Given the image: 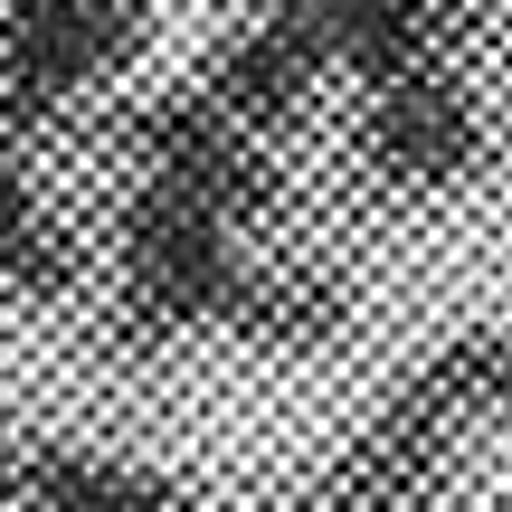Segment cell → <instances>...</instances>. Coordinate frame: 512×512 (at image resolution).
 I'll use <instances>...</instances> for the list:
<instances>
[{"instance_id":"obj_1","label":"cell","mask_w":512,"mask_h":512,"mask_svg":"<svg viewBox=\"0 0 512 512\" xmlns=\"http://www.w3.org/2000/svg\"><path fill=\"white\" fill-rule=\"evenodd\" d=\"M256 275V238L228 209L190 200L171 181L124 171L105 200V294H95V342L114 361H162L190 332H228Z\"/></svg>"},{"instance_id":"obj_5","label":"cell","mask_w":512,"mask_h":512,"mask_svg":"<svg viewBox=\"0 0 512 512\" xmlns=\"http://www.w3.org/2000/svg\"><path fill=\"white\" fill-rule=\"evenodd\" d=\"M465 446H475V427L446 418L399 370V380L380 389V408L313 465L304 512H437L446 484H456V465H465Z\"/></svg>"},{"instance_id":"obj_7","label":"cell","mask_w":512,"mask_h":512,"mask_svg":"<svg viewBox=\"0 0 512 512\" xmlns=\"http://www.w3.org/2000/svg\"><path fill=\"white\" fill-rule=\"evenodd\" d=\"M200 86L219 95V105L238 114L247 133H266V143H294V133L323 114V95L342 86V76H332L323 38H313L304 19H247V10H238V29L209 38Z\"/></svg>"},{"instance_id":"obj_12","label":"cell","mask_w":512,"mask_h":512,"mask_svg":"<svg viewBox=\"0 0 512 512\" xmlns=\"http://www.w3.org/2000/svg\"><path fill=\"white\" fill-rule=\"evenodd\" d=\"M19 484H29V446H19V427L0 418V512H19Z\"/></svg>"},{"instance_id":"obj_2","label":"cell","mask_w":512,"mask_h":512,"mask_svg":"<svg viewBox=\"0 0 512 512\" xmlns=\"http://www.w3.org/2000/svg\"><path fill=\"white\" fill-rule=\"evenodd\" d=\"M114 143H124V171L171 181V190H190V200L228 209L247 238H256V228H275V219H285V200H294V190H285V143L247 133L200 76L133 95V105L114 114Z\"/></svg>"},{"instance_id":"obj_8","label":"cell","mask_w":512,"mask_h":512,"mask_svg":"<svg viewBox=\"0 0 512 512\" xmlns=\"http://www.w3.org/2000/svg\"><path fill=\"white\" fill-rule=\"evenodd\" d=\"M361 323V275L332 266L313 247H256V275L228 313V342L275 351V361H323L332 342H351Z\"/></svg>"},{"instance_id":"obj_10","label":"cell","mask_w":512,"mask_h":512,"mask_svg":"<svg viewBox=\"0 0 512 512\" xmlns=\"http://www.w3.org/2000/svg\"><path fill=\"white\" fill-rule=\"evenodd\" d=\"M408 380L465 427H512V332L503 323H465L446 342H427L408 361Z\"/></svg>"},{"instance_id":"obj_13","label":"cell","mask_w":512,"mask_h":512,"mask_svg":"<svg viewBox=\"0 0 512 512\" xmlns=\"http://www.w3.org/2000/svg\"><path fill=\"white\" fill-rule=\"evenodd\" d=\"M238 10H247V19H294L304 0H238Z\"/></svg>"},{"instance_id":"obj_4","label":"cell","mask_w":512,"mask_h":512,"mask_svg":"<svg viewBox=\"0 0 512 512\" xmlns=\"http://www.w3.org/2000/svg\"><path fill=\"white\" fill-rule=\"evenodd\" d=\"M152 0H10L0 10V133L48 143L143 48Z\"/></svg>"},{"instance_id":"obj_9","label":"cell","mask_w":512,"mask_h":512,"mask_svg":"<svg viewBox=\"0 0 512 512\" xmlns=\"http://www.w3.org/2000/svg\"><path fill=\"white\" fill-rule=\"evenodd\" d=\"M19 512H200L162 465L143 456H105V446H29V484H19Z\"/></svg>"},{"instance_id":"obj_14","label":"cell","mask_w":512,"mask_h":512,"mask_svg":"<svg viewBox=\"0 0 512 512\" xmlns=\"http://www.w3.org/2000/svg\"><path fill=\"white\" fill-rule=\"evenodd\" d=\"M0 10H10V0H0Z\"/></svg>"},{"instance_id":"obj_3","label":"cell","mask_w":512,"mask_h":512,"mask_svg":"<svg viewBox=\"0 0 512 512\" xmlns=\"http://www.w3.org/2000/svg\"><path fill=\"white\" fill-rule=\"evenodd\" d=\"M342 143H351V171L389 200H456L494 162V105L465 67H418L351 95Z\"/></svg>"},{"instance_id":"obj_11","label":"cell","mask_w":512,"mask_h":512,"mask_svg":"<svg viewBox=\"0 0 512 512\" xmlns=\"http://www.w3.org/2000/svg\"><path fill=\"white\" fill-rule=\"evenodd\" d=\"M38 143H19V133H0V285L19 275V256L38 247V228L57 219V200L38 190Z\"/></svg>"},{"instance_id":"obj_6","label":"cell","mask_w":512,"mask_h":512,"mask_svg":"<svg viewBox=\"0 0 512 512\" xmlns=\"http://www.w3.org/2000/svg\"><path fill=\"white\" fill-rule=\"evenodd\" d=\"M294 19L323 38L332 76L351 95L389 86V76H418V67H465L494 38L484 0H304Z\"/></svg>"}]
</instances>
